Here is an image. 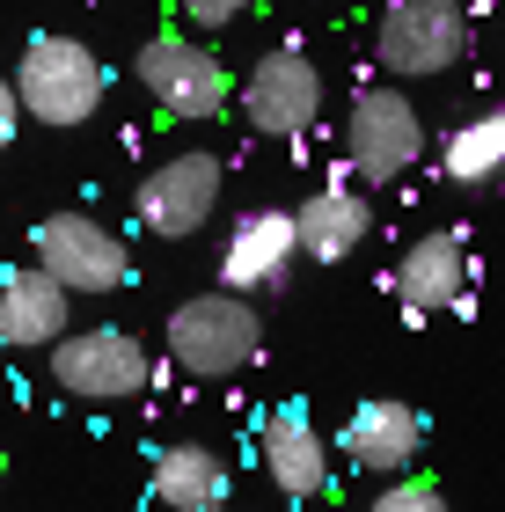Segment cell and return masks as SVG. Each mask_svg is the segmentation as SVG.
<instances>
[{"label": "cell", "mask_w": 505, "mask_h": 512, "mask_svg": "<svg viewBox=\"0 0 505 512\" xmlns=\"http://www.w3.org/2000/svg\"><path fill=\"white\" fill-rule=\"evenodd\" d=\"M257 0H183V15L198 22V30H227V22H242Z\"/></svg>", "instance_id": "d6986e66"}, {"label": "cell", "mask_w": 505, "mask_h": 512, "mask_svg": "<svg viewBox=\"0 0 505 512\" xmlns=\"http://www.w3.org/2000/svg\"><path fill=\"white\" fill-rule=\"evenodd\" d=\"M374 52L396 81H432L469 52L462 0H388L374 22Z\"/></svg>", "instance_id": "277c9868"}, {"label": "cell", "mask_w": 505, "mask_h": 512, "mask_svg": "<svg viewBox=\"0 0 505 512\" xmlns=\"http://www.w3.org/2000/svg\"><path fill=\"white\" fill-rule=\"evenodd\" d=\"M147 491L169 512H227V461L213 447H198V439H176V447L154 454Z\"/></svg>", "instance_id": "9a60e30c"}, {"label": "cell", "mask_w": 505, "mask_h": 512, "mask_svg": "<svg viewBox=\"0 0 505 512\" xmlns=\"http://www.w3.org/2000/svg\"><path fill=\"white\" fill-rule=\"evenodd\" d=\"M30 264H44L66 293H118L125 278H132L125 242L110 235L103 220H88V213H52V220H37Z\"/></svg>", "instance_id": "ba28073f"}, {"label": "cell", "mask_w": 505, "mask_h": 512, "mask_svg": "<svg viewBox=\"0 0 505 512\" xmlns=\"http://www.w3.org/2000/svg\"><path fill=\"white\" fill-rule=\"evenodd\" d=\"M15 125H22V96H15V81L0 74V154L15 147Z\"/></svg>", "instance_id": "ffe728a7"}, {"label": "cell", "mask_w": 505, "mask_h": 512, "mask_svg": "<svg viewBox=\"0 0 505 512\" xmlns=\"http://www.w3.org/2000/svg\"><path fill=\"white\" fill-rule=\"evenodd\" d=\"M220 191H227V161L183 147V154L154 161V169L140 176V191H132V213H140L147 235L183 242V235H198V227L220 213Z\"/></svg>", "instance_id": "5b68a950"}, {"label": "cell", "mask_w": 505, "mask_h": 512, "mask_svg": "<svg viewBox=\"0 0 505 512\" xmlns=\"http://www.w3.org/2000/svg\"><path fill=\"white\" fill-rule=\"evenodd\" d=\"M132 74H140V88L169 110V118H220L227 96H235L227 66L205 52V44H183L176 30L140 44V66H132Z\"/></svg>", "instance_id": "9c48e42d"}, {"label": "cell", "mask_w": 505, "mask_h": 512, "mask_svg": "<svg viewBox=\"0 0 505 512\" xmlns=\"http://www.w3.org/2000/svg\"><path fill=\"white\" fill-rule=\"evenodd\" d=\"M242 118L264 139H301L323 118V66H315L301 44H271L242 74Z\"/></svg>", "instance_id": "8992f818"}, {"label": "cell", "mask_w": 505, "mask_h": 512, "mask_svg": "<svg viewBox=\"0 0 505 512\" xmlns=\"http://www.w3.org/2000/svg\"><path fill=\"white\" fill-rule=\"evenodd\" d=\"M257 454H264V476L279 483V498L301 505V498H323L330 491V454L337 447L315 432V417L301 403H279L257 425Z\"/></svg>", "instance_id": "8fae6325"}, {"label": "cell", "mask_w": 505, "mask_h": 512, "mask_svg": "<svg viewBox=\"0 0 505 512\" xmlns=\"http://www.w3.org/2000/svg\"><path fill=\"white\" fill-rule=\"evenodd\" d=\"M257 352H264V315L249 308V293H227L220 286V293L176 300V315H169V359L191 381H227V374H242Z\"/></svg>", "instance_id": "7a4b0ae2"}, {"label": "cell", "mask_w": 505, "mask_h": 512, "mask_svg": "<svg viewBox=\"0 0 505 512\" xmlns=\"http://www.w3.org/2000/svg\"><path fill=\"white\" fill-rule=\"evenodd\" d=\"M0 337H8L15 352H52L59 337H74V293L44 264L8 271L0 278Z\"/></svg>", "instance_id": "5bb4252c"}, {"label": "cell", "mask_w": 505, "mask_h": 512, "mask_svg": "<svg viewBox=\"0 0 505 512\" xmlns=\"http://www.w3.org/2000/svg\"><path fill=\"white\" fill-rule=\"evenodd\" d=\"M0 352H8V337H0Z\"/></svg>", "instance_id": "44dd1931"}, {"label": "cell", "mask_w": 505, "mask_h": 512, "mask_svg": "<svg viewBox=\"0 0 505 512\" xmlns=\"http://www.w3.org/2000/svg\"><path fill=\"white\" fill-rule=\"evenodd\" d=\"M147 344L118 330V322H103V330H74L52 344V381L66 395H81V403H125V395L147 388Z\"/></svg>", "instance_id": "52a82bcc"}, {"label": "cell", "mask_w": 505, "mask_h": 512, "mask_svg": "<svg viewBox=\"0 0 505 512\" xmlns=\"http://www.w3.org/2000/svg\"><path fill=\"white\" fill-rule=\"evenodd\" d=\"M469 242L454 235V227H432V235H418L403 256H396V271H388V286H396L403 300V315H440V308H462L469 300Z\"/></svg>", "instance_id": "30bf717a"}, {"label": "cell", "mask_w": 505, "mask_h": 512, "mask_svg": "<svg viewBox=\"0 0 505 512\" xmlns=\"http://www.w3.org/2000/svg\"><path fill=\"white\" fill-rule=\"evenodd\" d=\"M293 256H301V220L264 205V213H242L235 235L220 249V286L227 293H264V286H286Z\"/></svg>", "instance_id": "7c38bea8"}, {"label": "cell", "mask_w": 505, "mask_h": 512, "mask_svg": "<svg viewBox=\"0 0 505 512\" xmlns=\"http://www.w3.org/2000/svg\"><path fill=\"white\" fill-rule=\"evenodd\" d=\"M440 169H447V183H491V176H505V110H484V118L454 125L447 147H440Z\"/></svg>", "instance_id": "e0dca14e"}, {"label": "cell", "mask_w": 505, "mask_h": 512, "mask_svg": "<svg viewBox=\"0 0 505 512\" xmlns=\"http://www.w3.org/2000/svg\"><path fill=\"white\" fill-rule=\"evenodd\" d=\"M293 220H301V256H315V264H344V256L366 242V227H374L359 183H323V191H308Z\"/></svg>", "instance_id": "2e32d148"}, {"label": "cell", "mask_w": 505, "mask_h": 512, "mask_svg": "<svg viewBox=\"0 0 505 512\" xmlns=\"http://www.w3.org/2000/svg\"><path fill=\"white\" fill-rule=\"evenodd\" d=\"M103 59L88 52L81 37H30L15 59V96H22V118L52 125V132H74L103 110Z\"/></svg>", "instance_id": "6da1fadb"}, {"label": "cell", "mask_w": 505, "mask_h": 512, "mask_svg": "<svg viewBox=\"0 0 505 512\" xmlns=\"http://www.w3.org/2000/svg\"><path fill=\"white\" fill-rule=\"evenodd\" d=\"M0 469H8V454H0Z\"/></svg>", "instance_id": "7402d4cb"}, {"label": "cell", "mask_w": 505, "mask_h": 512, "mask_svg": "<svg viewBox=\"0 0 505 512\" xmlns=\"http://www.w3.org/2000/svg\"><path fill=\"white\" fill-rule=\"evenodd\" d=\"M366 512H447V491H440V483H425V476H388L381 498Z\"/></svg>", "instance_id": "ac0fdd59"}, {"label": "cell", "mask_w": 505, "mask_h": 512, "mask_svg": "<svg viewBox=\"0 0 505 512\" xmlns=\"http://www.w3.org/2000/svg\"><path fill=\"white\" fill-rule=\"evenodd\" d=\"M418 447H425V417L410 403H396V395L359 403L344 417V432H337V454L352 461V469H366V476H410Z\"/></svg>", "instance_id": "4fadbf2b"}, {"label": "cell", "mask_w": 505, "mask_h": 512, "mask_svg": "<svg viewBox=\"0 0 505 512\" xmlns=\"http://www.w3.org/2000/svg\"><path fill=\"white\" fill-rule=\"evenodd\" d=\"M425 154L418 103L403 88H359L352 118H344V169L352 183H403Z\"/></svg>", "instance_id": "3957f363"}]
</instances>
